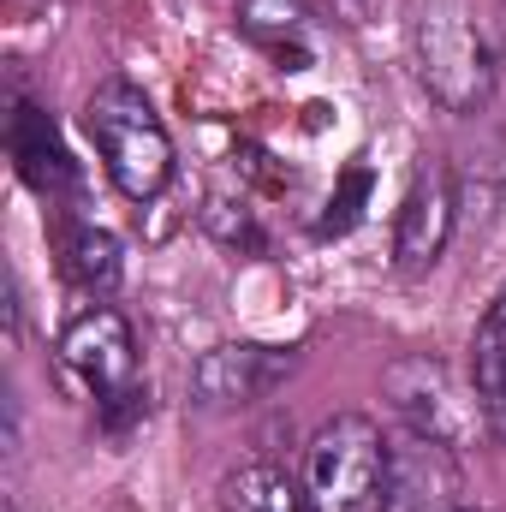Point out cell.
<instances>
[{"mask_svg": "<svg viewBox=\"0 0 506 512\" xmlns=\"http://www.w3.org/2000/svg\"><path fill=\"white\" fill-rule=\"evenodd\" d=\"M393 447L370 417H328L304 447V507L310 512H387Z\"/></svg>", "mask_w": 506, "mask_h": 512, "instance_id": "obj_1", "label": "cell"}, {"mask_svg": "<svg viewBox=\"0 0 506 512\" xmlns=\"http://www.w3.org/2000/svg\"><path fill=\"white\" fill-rule=\"evenodd\" d=\"M84 126H90V143H96L108 179L131 203H155L173 185V137L155 120V108L137 84H126V78L102 84L84 108Z\"/></svg>", "mask_w": 506, "mask_h": 512, "instance_id": "obj_2", "label": "cell"}, {"mask_svg": "<svg viewBox=\"0 0 506 512\" xmlns=\"http://www.w3.org/2000/svg\"><path fill=\"white\" fill-rule=\"evenodd\" d=\"M411 48H417V72L429 96L447 114H477L495 96V42L471 18L465 0H423Z\"/></svg>", "mask_w": 506, "mask_h": 512, "instance_id": "obj_3", "label": "cell"}, {"mask_svg": "<svg viewBox=\"0 0 506 512\" xmlns=\"http://www.w3.org/2000/svg\"><path fill=\"white\" fill-rule=\"evenodd\" d=\"M60 358L72 376H84L96 405H102V423L120 435L126 423L143 417V387H137V346H131V328L120 310L96 304L84 310L66 334H60Z\"/></svg>", "mask_w": 506, "mask_h": 512, "instance_id": "obj_4", "label": "cell"}, {"mask_svg": "<svg viewBox=\"0 0 506 512\" xmlns=\"http://www.w3.org/2000/svg\"><path fill=\"white\" fill-rule=\"evenodd\" d=\"M381 387H387L399 423H405L411 435H423V441L465 447V441L489 423L483 405H477V393H465V387L453 382V370H447L441 358H393L387 376H381Z\"/></svg>", "mask_w": 506, "mask_h": 512, "instance_id": "obj_5", "label": "cell"}, {"mask_svg": "<svg viewBox=\"0 0 506 512\" xmlns=\"http://www.w3.org/2000/svg\"><path fill=\"white\" fill-rule=\"evenodd\" d=\"M447 233H453V185H447V167L441 161H423L411 173V191L399 203V227H393V256L405 274L429 268L435 256L447 251Z\"/></svg>", "mask_w": 506, "mask_h": 512, "instance_id": "obj_6", "label": "cell"}, {"mask_svg": "<svg viewBox=\"0 0 506 512\" xmlns=\"http://www.w3.org/2000/svg\"><path fill=\"white\" fill-rule=\"evenodd\" d=\"M6 149H12L18 179H24L30 191H42V197L78 191V161H72V149L60 143V126H54L36 102H12V114H6Z\"/></svg>", "mask_w": 506, "mask_h": 512, "instance_id": "obj_7", "label": "cell"}, {"mask_svg": "<svg viewBox=\"0 0 506 512\" xmlns=\"http://www.w3.org/2000/svg\"><path fill=\"white\" fill-rule=\"evenodd\" d=\"M292 376V352H268V346H215L203 364H197V399L209 411H227V405H245V399H262L274 382Z\"/></svg>", "mask_w": 506, "mask_h": 512, "instance_id": "obj_8", "label": "cell"}, {"mask_svg": "<svg viewBox=\"0 0 506 512\" xmlns=\"http://www.w3.org/2000/svg\"><path fill=\"white\" fill-rule=\"evenodd\" d=\"M471 393L489 417V429L506 441V286L495 292L489 316L477 322V340H471Z\"/></svg>", "mask_w": 506, "mask_h": 512, "instance_id": "obj_9", "label": "cell"}, {"mask_svg": "<svg viewBox=\"0 0 506 512\" xmlns=\"http://www.w3.org/2000/svg\"><path fill=\"white\" fill-rule=\"evenodd\" d=\"M221 507L227 512H310L304 489L286 471H274V465H239L221 483Z\"/></svg>", "mask_w": 506, "mask_h": 512, "instance_id": "obj_10", "label": "cell"}, {"mask_svg": "<svg viewBox=\"0 0 506 512\" xmlns=\"http://www.w3.org/2000/svg\"><path fill=\"white\" fill-rule=\"evenodd\" d=\"M239 24H245V36L262 42L268 54L298 60V48L310 36V6L304 0H245L239 6Z\"/></svg>", "mask_w": 506, "mask_h": 512, "instance_id": "obj_11", "label": "cell"}, {"mask_svg": "<svg viewBox=\"0 0 506 512\" xmlns=\"http://www.w3.org/2000/svg\"><path fill=\"white\" fill-rule=\"evenodd\" d=\"M66 280L84 292H114L120 286V239L102 227H72L66 233Z\"/></svg>", "mask_w": 506, "mask_h": 512, "instance_id": "obj_12", "label": "cell"}, {"mask_svg": "<svg viewBox=\"0 0 506 512\" xmlns=\"http://www.w3.org/2000/svg\"><path fill=\"white\" fill-rule=\"evenodd\" d=\"M203 227H209L221 245H245V251H262V227L251 221V209H245V203L209 197V209H203Z\"/></svg>", "mask_w": 506, "mask_h": 512, "instance_id": "obj_13", "label": "cell"}, {"mask_svg": "<svg viewBox=\"0 0 506 512\" xmlns=\"http://www.w3.org/2000/svg\"><path fill=\"white\" fill-rule=\"evenodd\" d=\"M370 197V167H352L346 179H340V197L328 203V215L316 221V233L322 239H334V233H352L358 227V203Z\"/></svg>", "mask_w": 506, "mask_h": 512, "instance_id": "obj_14", "label": "cell"}, {"mask_svg": "<svg viewBox=\"0 0 506 512\" xmlns=\"http://www.w3.org/2000/svg\"><path fill=\"white\" fill-rule=\"evenodd\" d=\"M447 512H477V507H447Z\"/></svg>", "mask_w": 506, "mask_h": 512, "instance_id": "obj_15", "label": "cell"}, {"mask_svg": "<svg viewBox=\"0 0 506 512\" xmlns=\"http://www.w3.org/2000/svg\"><path fill=\"white\" fill-rule=\"evenodd\" d=\"M501 6H506V0H501Z\"/></svg>", "mask_w": 506, "mask_h": 512, "instance_id": "obj_16", "label": "cell"}]
</instances>
